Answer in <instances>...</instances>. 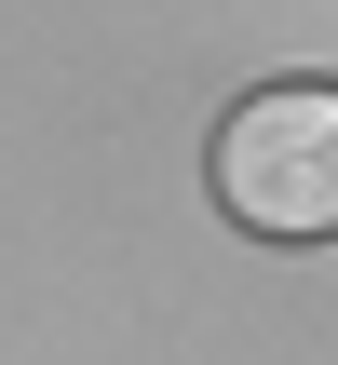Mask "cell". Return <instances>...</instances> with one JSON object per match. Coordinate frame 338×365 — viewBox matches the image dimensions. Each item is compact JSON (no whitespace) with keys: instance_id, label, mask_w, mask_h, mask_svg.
<instances>
[{"instance_id":"6da1fadb","label":"cell","mask_w":338,"mask_h":365,"mask_svg":"<svg viewBox=\"0 0 338 365\" xmlns=\"http://www.w3.org/2000/svg\"><path fill=\"white\" fill-rule=\"evenodd\" d=\"M217 203L271 244L338 230V95L325 81H271L217 122Z\"/></svg>"}]
</instances>
